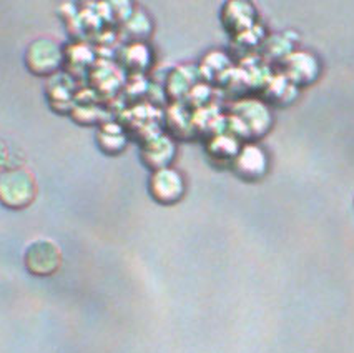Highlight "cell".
<instances>
[{
    "instance_id": "obj_1",
    "label": "cell",
    "mask_w": 354,
    "mask_h": 353,
    "mask_svg": "<svg viewBox=\"0 0 354 353\" xmlns=\"http://www.w3.org/2000/svg\"><path fill=\"white\" fill-rule=\"evenodd\" d=\"M37 185L34 176L22 168L6 170L0 175V202L9 208H24L34 202Z\"/></svg>"
},
{
    "instance_id": "obj_2",
    "label": "cell",
    "mask_w": 354,
    "mask_h": 353,
    "mask_svg": "<svg viewBox=\"0 0 354 353\" xmlns=\"http://www.w3.org/2000/svg\"><path fill=\"white\" fill-rule=\"evenodd\" d=\"M64 60L60 47L50 39H39L28 47L26 62L37 75H50L59 71Z\"/></svg>"
},
{
    "instance_id": "obj_3",
    "label": "cell",
    "mask_w": 354,
    "mask_h": 353,
    "mask_svg": "<svg viewBox=\"0 0 354 353\" xmlns=\"http://www.w3.org/2000/svg\"><path fill=\"white\" fill-rule=\"evenodd\" d=\"M150 194L158 203H176L185 194L183 176L173 168H162L153 172L150 179Z\"/></svg>"
},
{
    "instance_id": "obj_4",
    "label": "cell",
    "mask_w": 354,
    "mask_h": 353,
    "mask_svg": "<svg viewBox=\"0 0 354 353\" xmlns=\"http://www.w3.org/2000/svg\"><path fill=\"white\" fill-rule=\"evenodd\" d=\"M60 250L50 240H37L28 245L26 265L35 275H50L60 265Z\"/></svg>"
},
{
    "instance_id": "obj_5",
    "label": "cell",
    "mask_w": 354,
    "mask_h": 353,
    "mask_svg": "<svg viewBox=\"0 0 354 353\" xmlns=\"http://www.w3.org/2000/svg\"><path fill=\"white\" fill-rule=\"evenodd\" d=\"M232 167L240 179L258 180L265 175L268 160H266L263 150H259L258 147L246 145L241 150H238Z\"/></svg>"
},
{
    "instance_id": "obj_6",
    "label": "cell",
    "mask_w": 354,
    "mask_h": 353,
    "mask_svg": "<svg viewBox=\"0 0 354 353\" xmlns=\"http://www.w3.org/2000/svg\"><path fill=\"white\" fill-rule=\"evenodd\" d=\"M173 157H175V145L170 138L163 137V135L151 138L142 150V159L155 172L168 168V163L171 162Z\"/></svg>"
},
{
    "instance_id": "obj_7",
    "label": "cell",
    "mask_w": 354,
    "mask_h": 353,
    "mask_svg": "<svg viewBox=\"0 0 354 353\" xmlns=\"http://www.w3.org/2000/svg\"><path fill=\"white\" fill-rule=\"evenodd\" d=\"M225 10H228L230 14H234V17H230V15L223 14V22L226 30L232 32V34L238 35L241 34V26L245 27V30L253 26L254 22V9L250 3H241V2H232L226 3Z\"/></svg>"
},
{
    "instance_id": "obj_8",
    "label": "cell",
    "mask_w": 354,
    "mask_h": 353,
    "mask_svg": "<svg viewBox=\"0 0 354 353\" xmlns=\"http://www.w3.org/2000/svg\"><path fill=\"white\" fill-rule=\"evenodd\" d=\"M288 64L295 65V67L298 69L301 67V71L290 73V79L293 84H298V85L315 84L316 77H318L319 73V65L311 53H295L293 57L288 59Z\"/></svg>"
},
{
    "instance_id": "obj_9",
    "label": "cell",
    "mask_w": 354,
    "mask_h": 353,
    "mask_svg": "<svg viewBox=\"0 0 354 353\" xmlns=\"http://www.w3.org/2000/svg\"><path fill=\"white\" fill-rule=\"evenodd\" d=\"M98 145L102 147V150L106 152V154H118V152L123 150L127 143L125 134L122 132V129L118 125L109 124L102 127V130L98 132Z\"/></svg>"
},
{
    "instance_id": "obj_10",
    "label": "cell",
    "mask_w": 354,
    "mask_h": 353,
    "mask_svg": "<svg viewBox=\"0 0 354 353\" xmlns=\"http://www.w3.org/2000/svg\"><path fill=\"white\" fill-rule=\"evenodd\" d=\"M12 154H14V149H10L6 142H0V168L3 172L6 170H14L15 163L12 162Z\"/></svg>"
}]
</instances>
